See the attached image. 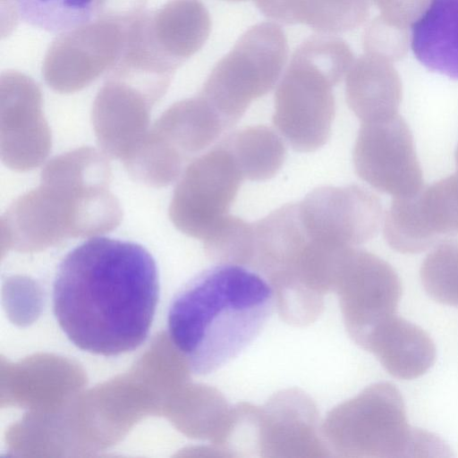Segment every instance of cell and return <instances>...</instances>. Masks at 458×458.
<instances>
[{"label": "cell", "mask_w": 458, "mask_h": 458, "mask_svg": "<svg viewBox=\"0 0 458 458\" xmlns=\"http://www.w3.org/2000/svg\"><path fill=\"white\" fill-rule=\"evenodd\" d=\"M431 0H372L380 16L387 22L403 29L412 26L424 13Z\"/></svg>", "instance_id": "83f0119b"}, {"label": "cell", "mask_w": 458, "mask_h": 458, "mask_svg": "<svg viewBox=\"0 0 458 458\" xmlns=\"http://www.w3.org/2000/svg\"><path fill=\"white\" fill-rule=\"evenodd\" d=\"M243 180L232 153L221 141L185 169L170 205L174 225L204 241L229 215Z\"/></svg>", "instance_id": "52a82bcc"}, {"label": "cell", "mask_w": 458, "mask_h": 458, "mask_svg": "<svg viewBox=\"0 0 458 458\" xmlns=\"http://www.w3.org/2000/svg\"><path fill=\"white\" fill-rule=\"evenodd\" d=\"M109 175L106 160L92 148L55 157L42 172L40 186L16 200L2 218L6 236L51 242L99 233L114 208Z\"/></svg>", "instance_id": "3957f363"}, {"label": "cell", "mask_w": 458, "mask_h": 458, "mask_svg": "<svg viewBox=\"0 0 458 458\" xmlns=\"http://www.w3.org/2000/svg\"><path fill=\"white\" fill-rule=\"evenodd\" d=\"M370 4L369 0H299L297 24L336 36L366 21Z\"/></svg>", "instance_id": "cb8c5ba5"}, {"label": "cell", "mask_w": 458, "mask_h": 458, "mask_svg": "<svg viewBox=\"0 0 458 458\" xmlns=\"http://www.w3.org/2000/svg\"><path fill=\"white\" fill-rule=\"evenodd\" d=\"M345 328L363 348L369 335L396 314L401 281L390 264L369 251L347 250L334 290Z\"/></svg>", "instance_id": "ba28073f"}, {"label": "cell", "mask_w": 458, "mask_h": 458, "mask_svg": "<svg viewBox=\"0 0 458 458\" xmlns=\"http://www.w3.org/2000/svg\"><path fill=\"white\" fill-rule=\"evenodd\" d=\"M352 160L361 180L394 198L413 195L422 188L413 137L399 114L361 123Z\"/></svg>", "instance_id": "30bf717a"}, {"label": "cell", "mask_w": 458, "mask_h": 458, "mask_svg": "<svg viewBox=\"0 0 458 458\" xmlns=\"http://www.w3.org/2000/svg\"><path fill=\"white\" fill-rule=\"evenodd\" d=\"M455 161H456V166H457V170H458V146H457L456 152H455Z\"/></svg>", "instance_id": "4dcf8cb0"}, {"label": "cell", "mask_w": 458, "mask_h": 458, "mask_svg": "<svg viewBox=\"0 0 458 458\" xmlns=\"http://www.w3.org/2000/svg\"><path fill=\"white\" fill-rule=\"evenodd\" d=\"M128 22L98 18L62 33L44 58L47 85L58 92H74L111 70L122 53Z\"/></svg>", "instance_id": "9c48e42d"}, {"label": "cell", "mask_w": 458, "mask_h": 458, "mask_svg": "<svg viewBox=\"0 0 458 458\" xmlns=\"http://www.w3.org/2000/svg\"><path fill=\"white\" fill-rule=\"evenodd\" d=\"M258 9L271 21L297 24L299 0H253Z\"/></svg>", "instance_id": "f546056e"}, {"label": "cell", "mask_w": 458, "mask_h": 458, "mask_svg": "<svg viewBox=\"0 0 458 458\" xmlns=\"http://www.w3.org/2000/svg\"><path fill=\"white\" fill-rule=\"evenodd\" d=\"M308 237L336 247H356L374 238L382 220L378 198L359 185L320 186L298 202Z\"/></svg>", "instance_id": "8fae6325"}, {"label": "cell", "mask_w": 458, "mask_h": 458, "mask_svg": "<svg viewBox=\"0 0 458 458\" xmlns=\"http://www.w3.org/2000/svg\"><path fill=\"white\" fill-rule=\"evenodd\" d=\"M420 279L426 293L436 301L458 307V242L446 241L422 262Z\"/></svg>", "instance_id": "d4e9b609"}, {"label": "cell", "mask_w": 458, "mask_h": 458, "mask_svg": "<svg viewBox=\"0 0 458 458\" xmlns=\"http://www.w3.org/2000/svg\"><path fill=\"white\" fill-rule=\"evenodd\" d=\"M369 2H370V4H371V1H372V0H369Z\"/></svg>", "instance_id": "d6a6232c"}, {"label": "cell", "mask_w": 458, "mask_h": 458, "mask_svg": "<svg viewBox=\"0 0 458 458\" xmlns=\"http://www.w3.org/2000/svg\"><path fill=\"white\" fill-rule=\"evenodd\" d=\"M203 242L208 254L218 263L250 267L253 252V223L227 215Z\"/></svg>", "instance_id": "484cf974"}, {"label": "cell", "mask_w": 458, "mask_h": 458, "mask_svg": "<svg viewBox=\"0 0 458 458\" xmlns=\"http://www.w3.org/2000/svg\"><path fill=\"white\" fill-rule=\"evenodd\" d=\"M308 241L298 203L285 204L253 223L250 267L269 283L278 280L289 273Z\"/></svg>", "instance_id": "2e32d148"}, {"label": "cell", "mask_w": 458, "mask_h": 458, "mask_svg": "<svg viewBox=\"0 0 458 458\" xmlns=\"http://www.w3.org/2000/svg\"><path fill=\"white\" fill-rule=\"evenodd\" d=\"M312 399L297 388L274 394L256 417V451L261 457L329 455Z\"/></svg>", "instance_id": "5bb4252c"}, {"label": "cell", "mask_w": 458, "mask_h": 458, "mask_svg": "<svg viewBox=\"0 0 458 458\" xmlns=\"http://www.w3.org/2000/svg\"><path fill=\"white\" fill-rule=\"evenodd\" d=\"M344 80L346 103L361 123L398 114L402 82L391 62L365 53L354 59Z\"/></svg>", "instance_id": "e0dca14e"}, {"label": "cell", "mask_w": 458, "mask_h": 458, "mask_svg": "<svg viewBox=\"0 0 458 458\" xmlns=\"http://www.w3.org/2000/svg\"><path fill=\"white\" fill-rule=\"evenodd\" d=\"M160 98L150 89L109 74L93 107L96 133L104 150L126 161L144 137L151 106Z\"/></svg>", "instance_id": "9a60e30c"}, {"label": "cell", "mask_w": 458, "mask_h": 458, "mask_svg": "<svg viewBox=\"0 0 458 458\" xmlns=\"http://www.w3.org/2000/svg\"><path fill=\"white\" fill-rule=\"evenodd\" d=\"M228 127L200 95L173 105L153 131L146 134L140 156L156 174L175 179L184 158L212 145Z\"/></svg>", "instance_id": "7c38bea8"}, {"label": "cell", "mask_w": 458, "mask_h": 458, "mask_svg": "<svg viewBox=\"0 0 458 458\" xmlns=\"http://www.w3.org/2000/svg\"><path fill=\"white\" fill-rule=\"evenodd\" d=\"M244 179L274 177L284 165L286 148L282 136L266 125L247 126L222 140Z\"/></svg>", "instance_id": "7402d4cb"}, {"label": "cell", "mask_w": 458, "mask_h": 458, "mask_svg": "<svg viewBox=\"0 0 458 458\" xmlns=\"http://www.w3.org/2000/svg\"><path fill=\"white\" fill-rule=\"evenodd\" d=\"M0 87L2 114H7L8 118L7 144L12 140H20L19 157L15 168L29 169L38 165L30 148H34L30 140H47L37 134L46 132L42 114L34 115L41 111L39 88L32 79L15 71H8L1 75ZM37 143L42 147L40 143ZM42 148L46 149L44 146ZM38 156L41 157L39 154Z\"/></svg>", "instance_id": "ffe728a7"}, {"label": "cell", "mask_w": 458, "mask_h": 458, "mask_svg": "<svg viewBox=\"0 0 458 458\" xmlns=\"http://www.w3.org/2000/svg\"><path fill=\"white\" fill-rule=\"evenodd\" d=\"M148 30L156 47L182 65L205 45L211 18L200 0H169L148 13Z\"/></svg>", "instance_id": "d6986e66"}, {"label": "cell", "mask_w": 458, "mask_h": 458, "mask_svg": "<svg viewBox=\"0 0 458 458\" xmlns=\"http://www.w3.org/2000/svg\"><path fill=\"white\" fill-rule=\"evenodd\" d=\"M414 429L399 390L380 382L334 407L321 434L329 452L338 456L394 458L410 456Z\"/></svg>", "instance_id": "8992f818"}, {"label": "cell", "mask_w": 458, "mask_h": 458, "mask_svg": "<svg viewBox=\"0 0 458 458\" xmlns=\"http://www.w3.org/2000/svg\"><path fill=\"white\" fill-rule=\"evenodd\" d=\"M98 0H1L6 10L7 33L18 21L49 31L64 32L96 14Z\"/></svg>", "instance_id": "603a6c76"}, {"label": "cell", "mask_w": 458, "mask_h": 458, "mask_svg": "<svg viewBox=\"0 0 458 458\" xmlns=\"http://www.w3.org/2000/svg\"><path fill=\"white\" fill-rule=\"evenodd\" d=\"M363 349L372 352L384 369L399 379L420 377L436 360V346L428 334L396 315L369 335Z\"/></svg>", "instance_id": "ac0fdd59"}, {"label": "cell", "mask_w": 458, "mask_h": 458, "mask_svg": "<svg viewBox=\"0 0 458 458\" xmlns=\"http://www.w3.org/2000/svg\"><path fill=\"white\" fill-rule=\"evenodd\" d=\"M354 61L342 38L318 34L293 54L275 96L273 123L298 152H313L331 136L335 103L333 87L345 78Z\"/></svg>", "instance_id": "277c9868"}, {"label": "cell", "mask_w": 458, "mask_h": 458, "mask_svg": "<svg viewBox=\"0 0 458 458\" xmlns=\"http://www.w3.org/2000/svg\"><path fill=\"white\" fill-rule=\"evenodd\" d=\"M147 0H98V18L128 22L143 12Z\"/></svg>", "instance_id": "f1b7e54d"}, {"label": "cell", "mask_w": 458, "mask_h": 458, "mask_svg": "<svg viewBox=\"0 0 458 458\" xmlns=\"http://www.w3.org/2000/svg\"><path fill=\"white\" fill-rule=\"evenodd\" d=\"M409 42L408 29L394 26L380 15L368 24L362 37L365 53L379 56L391 63L404 56Z\"/></svg>", "instance_id": "4316f807"}, {"label": "cell", "mask_w": 458, "mask_h": 458, "mask_svg": "<svg viewBox=\"0 0 458 458\" xmlns=\"http://www.w3.org/2000/svg\"><path fill=\"white\" fill-rule=\"evenodd\" d=\"M274 305L273 289L258 271L219 263L174 295L167 313L169 336L191 371L207 375L253 342Z\"/></svg>", "instance_id": "7a4b0ae2"}, {"label": "cell", "mask_w": 458, "mask_h": 458, "mask_svg": "<svg viewBox=\"0 0 458 458\" xmlns=\"http://www.w3.org/2000/svg\"><path fill=\"white\" fill-rule=\"evenodd\" d=\"M288 54L286 36L276 22L257 23L217 62L199 95L230 129L254 100L275 88Z\"/></svg>", "instance_id": "5b68a950"}, {"label": "cell", "mask_w": 458, "mask_h": 458, "mask_svg": "<svg viewBox=\"0 0 458 458\" xmlns=\"http://www.w3.org/2000/svg\"><path fill=\"white\" fill-rule=\"evenodd\" d=\"M384 237L402 253H419L458 233V172L411 196L396 197L384 218Z\"/></svg>", "instance_id": "4fadbf2b"}, {"label": "cell", "mask_w": 458, "mask_h": 458, "mask_svg": "<svg viewBox=\"0 0 458 458\" xmlns=\"http://www.w3.org/2000/svg\"><path fill=\"white\" fill-rule=\"evenodd\" d=\"M226 1H231V2H240V1H246V0H226Z\"/></svg>", "instance_id": "1f68e13d"}, {"label": "cell", "mask_w": 458, "mask_h": 458, "mask_svg": "<svg viewBox=\"0 0 458 458\" xmlns=\"http://www.w3.org/2000/svg\"><path fill=\"white\" fill-rule=\"evenodd\" d=\"M411 27L417 59L433 72L458 79V0H431Z\"/></svg>", "instance_id": "44dd1931"}, {"label": "cell", "mask_w": 458, "mask_h": 458, "mask_svg": "<svg viewBox=\"0 0 458 458\" xmlns=\"http://www.w3.org/2000/svg\"><path fill=\"white\" fill-rule=\"evenodd\" d=\"M159 277L141 245L91 238L70 250L53 283V310L79 349L106 357L132 352L147 340L159 300Z\"/></svg>", "instance_id": "6da1fadb"}]
</instances>
